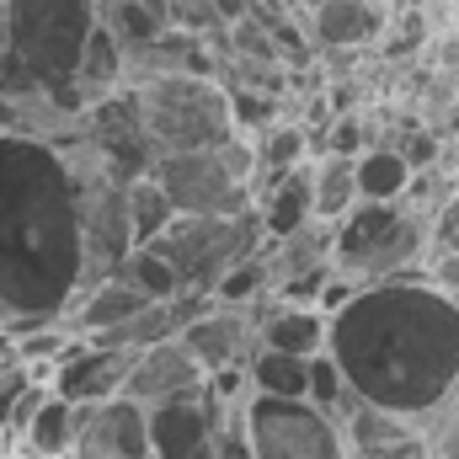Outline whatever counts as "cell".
Listing matches in <instances>:
<instances>
[{
    "label": "cell",
    "mask_w": 459,
    "mask_h": 459,
    "mask_svg": "<svg viewBox=\"0 0 459 459\" xmlns=\"http://www.w3.org/2000/svg\"><path fill=\"white\" fill-rule=\"evenodd\" d=\"M123 220H128L134 246H150L160 230L177 220V209L166 204V193H160L150 177H134V182H123Z\"/></svg>",
    "instance_id": "24"
},
{
    "label": "cell",
    "mask_w": 459,
    "mask_h": 459,
    "mask_svg": "<svg viewBox=\"0 0 459 459\" xmlns=\"http://www.w3.org/2000/svg\"><path fill=\"white\" fill-rule=\"evenodd\" d=\"M235 438L246 459H347L342 422L305 395H256L235 406Z\"/></svg>",
    "instance_id": "7"
},
{
    "label": "cell",
    "mask_w": 459,
    "mask_h": 459,
    "mask_svg": "<svg viewBox=\"0 0 459 459\" xmlns=\"http://www.w3.org/2000/svg\"><path fill=\"white\" fill-rule=\"evenodd\" d=\"M342 444L347 459H428V428L368 401H352V411L342 417Z\"/></svg>",
    "instance_id": "15"
},
{
    "label": "cell",
    "mask_w": 459,
    "mask_h": 459,
    "mask_svg": "<svg viewBox=\"0 0 459 459\" xmlns=\"http://www.w3.org/2000/svg\"><path fill=\"white\" fill-rule=\"evenodd\" d=\"M91 27H97V0H5L0 102L65 97L75 108L70 81H75V65H81Z\"/></svg>",
    "instance_id": "3"
},
{
    "label": "cell",
    "mask_w": 459,
    "mask_h": 459,
    "mask_svg": "<svg viewBox=\"0 0 459 459\" xmlns=\"http://www.w3.org/2000/svg\"><path fill=\"white\" fill-rule=\"evenodd\" d=\"M433 251L428 214L406 204H352L332 225V267L352 283H385L422 273Z\"/></svg>",
    "instance_id": "4"
},
{
    "label": "cell",
    "mask_w": 459,
    "mask_h": 459,
    "mask_svg": "<svg viewBox=\"0 0 459 459\" xmlns=\"http://www.w3.org/2000/svg\"><path fill=\"white\" fill-rule=\"evenodd\" d=\"M428 235H433V251H459V193L449 204H438V214L428 220Z\"/></svg>",
    "instance_id": "29"
},
{
    "label": "cell",
    "mask_w": 459,
    "mask_h": 459,
    "mask_svg": "<svg viewBox=\"0 0 459 459\" xmlns=\"http://www.w3.org/2000/svg\"><path fill=\"white\" fill-rule=\"evenodd\" d=\"M160 5H166L171 32H187V38H204V43L225 32V16H220L214 0H160Z\"/></svg>",
    "instance_id": "26"
},
{
    "label": "cell",
    "mask_w": 459,
    "mask_h": 459,
    "mask_svg": "<svg viewBox=\"0 0 459 459\" xmlns=\"http://www.w3.org/2000/svg\"><path fill=\"white\" fill-rule=\"evenodd\" d=\"M214 459H246V455H240V438H230V444H225V449H220Z\"/></svg>",
    "instance_id": "30"
},
{
    "label": "cell",
    "mask_w": 459,
    "mask_h": 459,
    "mask_svg": "<svg viewBox=\"0 0 459 459\" xmlns=\"http://www.w3.org/2000/svg\"><path fill=\"white\" fill-rule=\"evenodd\" d=\"M113 278H123V283H128L134 294H144V299H171V294H182V289H177V273H171L150 246H134V251L117 262Z\"/></svg>",
    "instance_id": "25"
},
{
    "label": "cell",
    "mask_w": 459,
    "mask_h": 459,
    "mask_svg": "<svg viewBox=\"0 0 459 459\" xmlns=\"http://www.w3.org/2000/svg\"><path fill=\"white\" fill-rule=\"evenodd\" d=\"M204 385V368L193 363V352L182 347V337H166L155 347H139L134 363H128V379H123V395L139 401V406H160L171 395H187Z\"/></svg>",
    "instance_id": "16"
},
{
    "label": "cell",
    "mask_w": 459,
    "mask_h": 459,
    "mask_svg": "<svg viewBox=\"0 0 459 459\" xmlns=\"http://www.w3.org/2000/svg\"><path fill=\"white\" fill-rule=\"evenodd\" d=\"M0 65H5V0H0Z\"/></svg>",
    "instance_id": "31"
},
{
    "label": "cell",
    "mask_w": 459,
    "mask_h": 459,
    "mask_svg": "<svg viewBox=\"0 0 459 459\" xmlns=\"http://www.w3.org/2000/svg\"><path fill=\"white\" fill-rule=\"evenodd\" d=\"M97 16L108 22V32L123 43V54H134V48H144V43H155V38L171 32L160 0H102Z\"/></svg>",
    "instance_id": "22"
},
{
    "label": "cell",
    "mask_w": 459,
    "mask_h": 459,
    "mask_svg": "<svg viewBox=\"0 0 459 459\" xmlns=\"http://www.w3.org/2000/svg\"><path fill=\"white\" fill-rule=\"evenodd\" d=\"M144 177L166 193V204L177 214H240V209H251V187L230 182L225 166L214 160V150H171V155H155Z\"/></svg>",
    "instance_id": "9"
},
{
    "label": "cell",
    "mask_w": 459,
    "mask_h": 459,
    "mask_svg": "<svg viewBox=\"0 0 459 459\" xmlns=\"http://www.w3.org/2000/svg\"><path fill=\"white\" fill-rule=\"evenodd\" d=\"M305 160H310V128L299 117H273L256 128V182H278Z\"/></svg>",
    "instance_id": "20"
},
{
    "label": "cell",
    "mask_w": 459,
    "mask_h": 459,
    "mask_svg": "<svg viewBox=\"0 0 459 459\" xmlns=\"http://www.w3.org/2000/svg\"><path fill=\"white\" fill-rule=\"evenodd\" d=\"M150 422V459H214L235 438V406L214 401L209 385L144 406Z\"/></svg>",
    "instance_id": "8"
},
{
    "label": "cell",
    "mask_w": 459,
    "mask_h": 459,
    "mask_svg": "<svg viewBox=\"0 0 459 459\" xmlns=\"http://www.w3.org/2000/svg\"><path fill=\"white\" fill-rule=\"evenodd\" d=\"M310 220L337 225L347 209L358 204V171L352 155H310Z\"/></svg>",
    "instance_id": "18"
},
{
    "label": "cell",
    "mask_w": 459,
    "mask_h": 459,
    "mask_svg": "<svg viewBox=\"0 0 459 459\" xmlns=\"http://www.w3.org/2000/svg\"><path fill=\"white\" fill-rule=\"evenodd\" d=\"M65 459H150V422H144V406L128 401V395H108V401L75 406Z\"/></svg>",
    "instance_id": "11"
},
{
    "label": "cell",
    "mask_w": 459,
    "mask_h": 459,
    "mask_svg": "<svg viewBox=\"0 0 459 459\" xmlns=\"http://www.w3.org/2000/svg\"><path fill=\"white\" fill-rule=\"evenodd\" d=\"M139 108L150 155H171V150H209L214 139H225L235 128L230 117V91L214 75H160V81H139L123 86Z\"/></svg>",
    "instance_id": "5"
},
{
    "label": "cell",
    "mask_w": 459,
    "mask_h": 459,
    "mask_svg": "<svg viewBox=\"0 0 459 459\" xmlns=\"http://www.w3.org/2000/svg\"><path fill=\"white\" fill-rule=\"evenodd\" d=\"M81 294V182L48 139L0 128V326Z\"/></svg>",
    "instance_id": "2"
},
{
    "label": "cell",
    "mask_w": 459,
    "mask_h": 459,
    "mask_svg": "<svg viewBox=\"0 0 459 459\" xmlns=\"http://www.w3.org/2000/svg\"><path fill=\"white\" fill-rule=\"evenodd\" d=\"M209 150H214V160L225 166L230 182H240V187L256 182V134H251V128H230L225 139H214Z\"/></svg>",
    "instance_id": "27"
},
{
    "label": "cell",
    "mask_w": 459,
    "mask_h": 459,
    "mask_svg": "<svg viewBox=\"0 0 459 459\" xmlns=\"http://www.w3.org/2000/svg\"><path fill=\"white\" fill-rule=\"evenodd\" d=\"M70 422H75V406L59 401L54 390H43L38 406H32V411L22 417V428H16L27 459H65V449H70Z\"/></svg>",
    "instance_id": "19"
},
{
    "label": "cell",
    "mask_w": 459,
    "mask_h": 459,
    "mask_svg": "<svg viewBox=\"0 0 459 459\" xmlns=\"http://www.w3.org/2000/svg\"><path fill=\"white\" fill-rule=\"evenodd\" d=\"M321 352L358 401L428 428L459 401V299L422 273L358 283L326 316Z\"/></svg>",
    "instance_id": "1"
},
{
    "label": "cell",
    "mask_w": 459,
    "mask_h": 459,
    "mask_svg": "<svg viewBox=\"0 0 459 459\" xmlns=\"http://www.w3.org/2000/svg\"><path fill=\"white\" fill-rule=\"evenodd\" d=\"M422 278H428L433 289H444L449 299H459V251H428Z\"/></svg>",
    "instance_id": "28"
},
{
    "label": "cell",
    "mask_w": 459,
    "mask_h": 459,
    "mask_svg": "<svg viewBox=\"0 0 459 459\" xmlns=\"http://www.w3.org/2000/svg\"><path fill=\"white\" fill-rule=\"evenodd\" d=\"M256 347L267 352H289V358H316L326 347V316L316 305H283L267 299L256 316Z\"/></svg>",
    "instance_id": "17"
},
{
    "label": "cell",
    "mask_w": 459,
    "mask_h": 459,
    "mask_svg": "<svg viewBox=\"0 0 459 459\" xmlns=\"http://www.w3.org/2000/svg\"><path fill=\"white\" fill-rule=\"evenodd\" d=\"M75 134L91 144V155H97V166H102V177L108 182H134V177H144L150 171V139H144V123H139V108H134V97L128 91H113V97H102V102H91L81 123H75Z\"/></svg>",
    "instance_id": "10"
},
{
    "label": "cell",
    "mask_w": 459,
    "mask_h": 459,
    "mask_svg": "<svg viewBox=\"0 0 459 459\" xmlns=\"http://www.w3.org/2000/svg\"><path fill=\"white\" fill-rule=\"evenodd\" d=\"M262 240L267 235H262L256 209H240V214H177L150 240V251L177 273L182 294H209L214 299V283L235 262L262 251Z\"/></svg>",
    "instance_id": "6"
},
{
    "label": "cell",
    "mask_w": 459,
    "mask_h": 459,
    "mask_svg": "<svg viewBox=\"0 0 459 459\" xmlns=\"http://www.w3.org/2000/svg\"><path fill=\"white\" fill-rule=\"evenodd\" d=\"M246 385L256 395H305L310 385V358H289V352H267L256 347L246 358Z\"/></svg>",
    "instance_id": "23"
},
{
    "label": "cell",
    "mask_w": 459,
    "mask_h": 459,
    "mask_svg": "<svg viewBox=\"0 0 459 459\" xmlns=\"http://www.w3.org/2000/svg\"><path fill=\"white\" fill-rule=\"evenodd\" d=\"M128 363L134 352H117V347H91L75 342L65 347L48 368V390L70 406H86V401H108V395H123V379H128Z\"/></svg>",
    "instance_id": "14"
},
{
    "label": "cell",
    "mask_w": 459,
    "mask_h": 459,
    "mask_svg": "<svg viewBox=\"0 0 459 459\" xmlns=\"http://www.w3.org/2000/svg\"><path fill=\"white\" fill-rule=\"evenodd\" d=\"M352 171H358V204H401V193L411 182V166L395 144H374V150L352 155Z\"/></svg>",
    "instance_id": "21"
},
{
    "label": "cell",
    "mask_w": 459,
    "mask_h": 459,
    "mask_svg": "<svg viewBox=\"0 0 459 459\" xmlns=\"http://www.w3.org/2000/svg\"><path fill=\"white\" fill-rule=\"evenodd\" d=\"M262 305L267 299H256V305H209L204 316H193L177 332L182 347L193 352V363L204 368V379L220 374V368H246V358L256 352V316H262Z\"/></svg>",
    "instance_id": "13"
},
{
    "label": "cell",
    "mask_w": 459,
    "mask_h": 459,
    "mask_svg": "<svg viewBox=\"0 0 459 459\" xmlns=\"http://www.w3.org/2000/svg\"><path fill=\"white\" fill-rule=\"evenodd\" d=\"M390 16V0H321L310 11H294V27L321 54H363L385 43Z\"/></svg>",
    "instance_id": "12"
}]
</instances>
